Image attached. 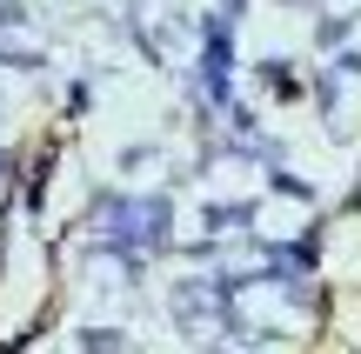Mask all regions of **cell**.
Instances as JSON below:
<instances>
[{
	"label": "cell",
	"instance_id": "1",
	"mask_svg": "<svg viewBox=\"0 0 361 354\" xmlns=\"http://www.w3.org/2000/svg\"><path fill=\"white\" fill-rule=\"evenodd\" d=\"M87 354H121V334H101V328H94L87 334Z\"/></svg>",
	"mask_w": 361,
	"mask_h": 354
}]
</instances>
